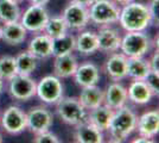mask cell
I'll use <instances>...</instances> for the list:
<instances>
[{
    "label": "cell",
    "mask_w": 159,
    "mask_h": 143,
    "mask_svg": "<svg viewBox=\"0 0 159 143\" xmlns=\"http://www.w3.org/2000/svg\"><path fill=\"white\" fill-rule=\"evenodd\" d=\"M118 23L125 31H145L152 24L147 5L131 1L121 6Z\"/></svg>",
    "instance_id": "cell-1"
},
{
    "label": "cell",
    "mask_w": 159,
    "mask_h": 143,
    "mask_svg": "<svg viewBox=\"0 0 159 143\" xmlns=\"http://www.w3.org/2000/svg\"><path fill=\"white\" fill-rule=\"evenodd\" d=\"M138 116L127 105L114 110L108 130L114 142H124L135 131Z\"/></svg>",
    "instance_id": "cell-2"
},
{
    "label": "cell",
    "mask_w": 159,
    "mask_h": 143,
    "mask_svg": "<svg viewBox=\"0 0 159 143\" xmlns=\"http://www.w3.org/2000/svg\"><path fill=\"white\" fill-rule=\"evenodd\" d=\"M120 8L121 6L112 0H95L88 7L89 21L99 27L116 24L119 21Z\"/></svg>",
    "instance_id": "cell-3"
},
{
    "label": "cell",
    "mask_w": 159,
    "mask_h": 143,
    "mask_svg": "<svg viewBox=\"0 0 159 143\" xmlns=\"http://www.w3.org/2000/svg\"><path fill=\"white\" fill-rule=\"evenodd\" d=\"M152 47V40L145 31H126L121 36L120 51L126 57L145 56Z\"/></svg>",
    "instance_id": "cell-4"
},
{
    "label": "cell",
    "mask_w": 159,
    "mask_h": 143,
    "mask_svg": "<svg viewBox=\"0 0 159 143\" xmlns=\"http://www.w3.org/2000/svg\"><path fill=\"white\" fill-rule=\"evenodd\" d=\"M56 105V113L60 119L68 125L75 126L80 123L87 121V111L79 98L75 97H62Z\"/></svg>",
    "instance_id": "cell-5"
},
{
    "label": "cell",
    "mask_w": 159,
    "mask_h": 143,
    "mask_svg": "<svg viewBox=\"0 0 159 143\" xmlns=\"http://www.w3.org/2000/svg\"><path fill=\"white\" fill-rule=\"evenodd\" d=\"M7 92L10 97L18 102H29L36 95V85L37 82L30 75L17 74L8 80Z\"/></svg>",
    "instance_id": "cell-6"
},
{
    "label": "cell",
    "mask_w": 159,
    "mask_h": 143,
    "mask_svg": "<svg viewBox=\"0 0 159 143\" xmlns=\"http://www.w3.org/2000/svg\"><path fill=\"white\" fill-rule=\"evenodd\" d=\"M64 94V87L56 75L43 76L36 85V95L45 104L55 105Z\"/></svg>",
    "instance_id": "cell-7"
},
{
    "label": "cell",
    "mask_w": 159,
    "mask_h": 143,
    "mask_svg": "<svg viewBox=\"0 0 159 143\" xmlns=\"http://www.w3.org/2000/svg\"><path fill=\"white\" fill-rule=\"evenodd\" d=\"M0 125L7 134L19 135L26 130V112L17 105H11L2 112Z\"/></svg>",
    "instance_id": "cell-8"
},
{
    "label": "cell",
    "mask_w": 159,
    "mask_h": 143,
    "mask_svg": "<svg viewBox=\"0 0 159 143\" xmlns=\"http://www.w3.org/2000/svg\"><path fill=\"white\" fill-rule=\"evenodd\" d=\"M49 17L50 14L45 6L31 5L24 11V13H21L19 21L27 30V32L30 31V32L38 34L44 30Z\"/></svg>",
    "instance_id": "cell-9"
},
{
    "label": "cell",
    "mask_w": 159,
    "mask_h": 143,
    "mask_svg": "<svg viewBox=\"0 0 159 143\" xmlns=\"http://www.w3.org/2000/svg\"><path fill=\"white\" fill-rule=\"evenodd\" d=\"M53 124V115L45 106H33L26 112V130L36 135L47 131Z\"/></svg>",
    "instance_id": "cell-10"
},
{
    "label": "cell",
    "mask_w": 159,
    "mask_h": 143,
    "mask_svg": "<svg viewBox=\"0 0 159 143\" xmlns=\"http://www.w3.org/2000/svg\"><path fill=\"white\" fill-rule=\"evenodd\" d=\"M62 17L68 25V29L81 31L89 24V12L88 7L70 2L66 6V8L62 12Z\"/></svg>",
    "instance_id": "cell-11"
},
{
    "label": "cell",
    "mask_w": 159,
    "mask_h": 143,
    "mask_svg": "<svg viewBox=\"0 0 159 143\" xmlns=\"http://www.w3.org/2000/svg\"><path fill=\"white\" fill-rule=\"evenodd\" d=\"M135 131L139 136L152 140L159 132V111L158 109L148 110L137 119Z\"/></svg>",
    "instance_id": "cell-12"
},
{
    "label": "cell",
    "mask_w": 159,
    "mask_h": 143,
    "mask_svg": "<svg viewBox=\"0 0 159 143\" xmlns=\"http://www.w3.org/2000/svg\"><path fill=\"white\" fill-rule=\"evenodd\" d=\"M99 50L106 54L119 51L121 43V35L116 29L112 26H102L96 32Z\"/></svg>",
    "instance_id": "cell-13"
},
{
    "label": "cell",
    "mask_w": 159,
    "mask_h": 143,
    "mask_svg": "<svg viewBox=\"0 0 159 143\" xmlns=\"http://www.w3.org/2000/svg\"><path fill=\"white\" fill-rule=\"evenodd\" d=\"M103 69L112 81H121L127 78V57L122 53H113L105 62Z\"/></svg>",
    "instance_id": "cell-14"
},
{
    "label": "cell",
    "mask_w": 159,
    "mask_h": 143,
    "mask_svg": "<svg viewBox=\"0 0 159 143\" xmlns=\"http://www.w3.org/2000/svg\"><path fill=\"white\" fill-rule=\"evenodd\" d=\"M128 102L127 88L119 81H113L103 91V104L112 110H118Z\"/></svg>",
    "instance_id": "cell-15"
},
{
    "label": "cell",
    "mask_w": 159,
    "mask_h": 143,
    "mask_svg": "<svg viewBox=\"0 0 159 143\" xmlns=\"http://www.w3.org/2000/svg\"><path fill=\"white\" fill-rule=\"evenodd\" d=\"M73 137L77 143H102L105 141L103 131L99 130L88 121L75 125Z\"/></svg>",
    "instance_id": "cell-16"
},
{
    "label": "cell",
    "mask_w": 159,
    "mask_h": 143,
    "mask_svg": "<svg viewBox=\"0 0 159 143\" xmlns=\"http://www.w3.org/2000/svg\"><path fill=\"white\" fill-rule=\"evenodd\" d=\"M76 85L80 87H86L92 85H98L100 80L99 67L93 62H84L77 66V69L73 75Z\"/></svg>",
    "instance_id": "cell-17"
},
{
    "label": "cell",
    "mask_w": 159,
    "mask_h": 143,
    "mask_svg": "<svg viewBox=\"0 0 159 143\" xmlns=\"http://www.w3.org/2000/svg\"><path fill=\"white\" fill-rule=\"evenodd\" d=\"M79 66V61L74 54H66L62 56L53 57L52 70L53 75L60 79H68L71 78Z\"/></svg>",
    "instance_id": "cell-18"
},
{
    "label": "cell",
    "mask_w": 159,
    "mask_h": 143,
    "mask_svg": "<svg viewBox=\"0 0 159 143\" xmlns=\"http://www.w3.org/2000/svg\"><path fill=\"white\" fill-rule=\"evenodd\" d=\"M27 30L19 21L1 25V41L8 45H19L26 40Z\"/></svg>",
    "instance_id": "cell-19"
},
{
    "label": "cell",
    "mask_w": 159,
    "mask_h": 143,
    "mask_svg": "<svg viewBox=\"0 0 159 143\" xmlns=\"http://www.w3.org/2000/svg\"><path fill=\"white\" fill-rule=\"evenodd\" d=\"M75 51L83 56H89L99 51L96 32L84 29L81 30L80 34L75 36Z\"/></svg>",
    "instance_id": "cell-20"
},
{
    "label": "cell",
    "mask_w": 159,
    "mask_h": 143,
    "mask_svg": "<svg viewBox=\"0 0 159 143\" xmlns=\"http://www.w3.org/2000/svg\"><path fill=\"white\" fill-rule=\"evenodd\" d=\"M27 50L37 60L49 59L52 56V38H50L47 34L36 35L31 38L27 45Z\"/></svg>",
    "instance_id": "cell-21"
},
{
    "label": "cell",
    "mask_w": 159,
    "mask_h": 143,
    "mask_svg": "<svg viewBox=\"0 0 159 143\" xmlns=\"http://www.w3.org/2000/svg\"><path fill=\"white\" fill-rule=\"evenodd\" d=\"M128 100L135 105H146L151 102L154 94L144 80H132L127 88Z\"/></svg>",
    "instance_id": "cell-22"
},
{
    "label": "cell",
    "mask_w": 159,
    "mask_h": 143,
    "mask_svg": "<svg viewBox=\"0 0 159 143\" xmlns=\"http://www.w3.org/2000/svg\"><path fill=\"white\" fill-rule=\"evenodd\" d=\"M79 100L87 111L95 109L103 104V89L100 88L98 85L81 87Z\"/></svg>",
    "instance_id": "cell-23"
},
{
    "label": "cell",
    "mask_w": 159,
    "mask_h": 143,
    "mask_svg": "<svg viewBox=\"0 0 159 143\" xmlns=\"http://www.w3.org/2000/svg\"><path fill=\"white\" fill-rule=\"evenodd\" d=\"M114 110L108 107L107 105L102 104L93 110H89L87 113V121L92 123L94 126H96L101 131H107L109 123L112 121Z\"/></svg>",
    "instance_id": "cell-24"
},
{
    "label": "cell",
    "mask_w": 159,
    "mask_h": 143,
    "mask_svg": "<svg viewBox=\"0 0 159 143\" xmlns=\"http://www.w3.org/2000/svg\"><path fill=\"white\" fill-rule=\"evenodd\" d=\"M150 70V62L144 56L127 57V76L132 80H144Z\"/></svg>",
    "instance_id": "cell-25"
},
{
    "label": "cell",
    "mask_w": 159,
    "mask_h": 143,
    "mask_svg": "<svg viewBox=\"0 0 159 143\" xmlns=\"http://www.w3.org/2000/svg\"><path fill=\"white\" fill-rule=\"evenodd\" d=\"M20 16H21V11H20L19 2H16L13 0H0V23L1 24L19 21Z\"/></svg>",
    "instance_id": "cell-26"
},
{
    "label": "cell",
    "mask_w": 159,
    "mask_h": 143,
    "mask_svg": "<svg viewBox=\"0 0 159 143\" xmlns=\"http://www.w3.org/2000/svg\"><path fill=\"white\" fill-rule=\"evenodd\" d=\"M75 51V36L73 34H64L52 38V56H62L66 54H73Z\"/></svg>",
    "instance_id": "cell-27"
},
{
    "label": "cell",
    "mask_w": 159,
    "mask_h": 143,
    "mask_svg": "<svg viewBox=\"0 0 159 143\" xmlns=\"http://www.w3.org/2000/svg\"><path fill=\"white\" fill-rule=\"evenodd\" d=\"M14 57H16V63H17V70L19 74L31 75V73L34 72L37 68L38 60L29 50L21 51Z\"/></svg>",
    "instance_id": "cell-28"
},
{
    "label": "cell",
    "mask_w": 159,
    "mask_h": 143,
    "mask_svg": "<svg viewBox=\"0 0 159 143\" xmlns=\"http://www.w3.org/2000/svg\"><path fill=\"white\" fill-rule=\"evenodd\" d=\"M68 25L64 21L62 16H55V17H49L45 27H44V34H47L50 38H57L62 35L68 32Z\"/></svg>",
    "instance_id": "cell-29"
},
{
    "label": "cell",
    "mask_w": 159,
    "mask_h": 143,
    "mask_svg": "<svg viewBox=\"0 0 159 143\" xmlns=\"http://www.w3.org/2000/svg\"><path fill=\"white\" fill-rule=\"evenodd\" d=\"M18 73L16 57L11 55L0 56V79L4 81H8L11 78Z\"/></svg>",
    "instance_id": "cell-30"
},
{
    "label": "cell",
    "mask_w": 159,
    "mask_h": 143,
    "mask_svg": "<svg viewBox=\"0 0 159 143\" xmlns=\"http://www.w3.org/2000/svg\"><path fill=\"white\" fill-rule=\"evenodd\" d=\"M32 142L34 143H60L61 140L56 136L55 134H52L50 130L47 131H42L39 134H36L33 137Z\"/></svg>",
    "instance_id": "cell-31"
},
{
    "label": "cell",
    "mask_w": 159,
    "mask_h": 143,
    "mask_svg": "<svg viewBox=\"0 0 159 143\" xmlns=\"http://www.w3.org/2000/svg\"><path fill=\"white\" fill-rule=\"evenodd\" d=\"M144 81L147 83V86L152 91L153 94L154 95L159 94V73H156V72L150 70L148 74L145 76Z\"/></svg>",
    "instance_id": "cell-32"
},
{
    "label": "cell",
    "mask_w": 159,
    "mask_h": 143,
    "mask_svg": "<svg viewBox=\"0 0 159 143\" xmlns=\"http://www.w3.org/2000/svg\"><path fill=\"white\" fill-rule=\"evenodd\" d=\"M148 12L151 16L152 23H154L156 25H158L159 23V0H151L150 4L147 5Z\"/></svg>",
    "instance_id": "cell-33"
},
{
    "label": "cell",
    "mask_w": 159,
    "mask_h": 143,
    "mask_svg": "<svg viewBox=\"0 0 159 143\" xmlns=\"http://www.w3.org/2000/svg\"><path fill=\"white\" fill-rule=\"evenodd\" d=\"M150 62V68L152 72H156V73H159V53L158 50L154 51V54L152 55L151 60H148Z\"/></svg>",
    "instance_id": "cell-34"
},
{
    "label": "cell",
    "mask_w": 159,
    "mask_h": 143,
    "mask_svg": "<svg viewBox=\"0 0 159 143\" xmlns=\"http://www.w3.org/2000/svg\"><path fill=\"white\" fill-rule=\"evenodd\" d=\"M69 1H70V2H75V4H80V5H83V6L89 7L95 0H69Z\"/></svg>",
    "instance_id": "cell-35"
},
{
    "label": "cell",
    "mask_w": 159,
    "mask_h": 143,
    "mask_svg": "<svg viewBox=\"0 0 159 143\" xmlns=\"http://www.w3.org/2000/svg\"><path fill=\"white\" fill-rule=\"evenodd\" d=\"M32 5H40V6H47L51 0H29Z\"/></svg>",
    "instance_id": "cell-36"
},
{
    "label": "cell",
    "mask_w": 159,
    "mask_h": 143,
    "mask_svg": "<svg viewBox=\"0 0 159 143\" xmlns=\"http://www.w3.org/2000/svg\"><path fill=\"white\" fill-rule=\"evenodd\" d=\"M132 142L134 143H150V142H154L153 140H150V138H145V137H143V136H139V137H137L135 140H133Z\"/></svg>",
    "instance_id": "cell-37"
},
{
    "label": "cell",
    "mask_w": 159,
    "mask_h": 143,
    "mask_svg": "<svg viewBox=\"0 0 159 143\" xmlns=\"http://www.w3.org/2000/svg\"><path fill=\"white\" fill-rule=\"evenodd\" d=\"M112 1H114L115 4H118L119 6H124V5H126V4L131 2L133 0H112Z\"/></svg>",
    "instance_id": "cell-38"
},
{
    "label": "cell",
    "mask_w": 159,
    "mask_h": 143,
    "mask_svg": "<svg viewBox=\"0 0 159 143\" xmlns=\"http://www.w3.org/2000/svg\"><path fill=\"white\" fill-rule=\"evenodd\" d=\"M2 89H4V80H2V79H0V94H1Z\"/></svg>",
    "instance_id": "cell-39"
},
{
    "label": "cell",
    "mask_w": 159,
    "mask_h": 143,
    "mask_svg": "<svg viewBox=\"0 0 159 143\" xmlns=\"http://www.w3.org/2000/svg\"><path fill=\"white\" fill-rule=\"evenodd\" d=\"M4 142V137H2V135L0 134V143H2Z\"/></svg>",
    "instance_id": "cell-40"
},
{
    "label": "cell",
    "mask_w": 159,
    "mask_h": 143,
    "mask_svg": "<svg viewBox=\"0 0 159 143\" xmlns=\"http://www.w3.org/2000/svg\"><path fill=\"white\" fill-rule=\"evenodd\" d=\"M0 41H1V24H0Z\"/></svg>",
    "instance_id": "cell-41"
},
{
    "label": "cell",
    "mask_w": 159,
    "mask_h": 143,
    "mask_svg": "<svg viewBox=\"0 0 159 143\" xmlns=\"http://www.w3.org/2000/svg\"><path fill=\"white\" fill-rule=\"evenodd\" d=\"M13 1H16V2H21V1H24V0H13Z\"/></svg>",
    "instance_id": "cell-42"
}]
</instances>
